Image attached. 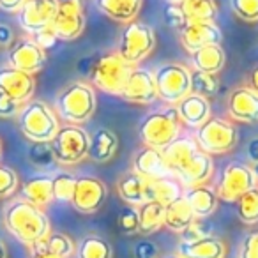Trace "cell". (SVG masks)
Here are the masks:
<instances>
[{
    "label": "cell",
    "mask_w": 258,
    "mask_h": 258,
    "mask_svg": "<svg viewBox=\"0 0 258 258\" xmlns=\"http://www.w3.org/2000/svg\"><path fill=\"white\" fill-rule=\"evenodd\" d=\"M96 8L115 22L129 23L140 13L142 0H96Z\"/></svg>",
    "instance_id": "27"
},
{
    "label": "cell",
    "mask_w": 258,
    "mask_h": 258,
    "mask_svg": "<svg viewBox=\"0 0 258 258\" xmlns=\"http://www.w3.org/2000/svg\"><path fill=\"white\" fill-rule=\"evenodd\" d=\"M30 39L34 41V43L37 44V46L41 48V50H51V48L55 46V44L58 43V37H57V34H55V30H53V27H46V29H41V30H37L36 34H32L30 36Z\"/></svg>",
    "instance_id": "45"
},
{
    "label": "cell",
    "mask_w": 258,
    "mask_h": 258,
    "mask_svg": "<svg viewBox=\"0 0 258 258\" xmlns=\"http://www.w3.org/2000/svg\"><path fill=\"white\" fill-rule=\"evenodd\" d=\"M32 258H60V256H57V254H51V253H39V254H32Z\"/></svg>",
    "instance_id": "54"
},
{
    "label": "cell",
    "mask_w": 258,
    "mask_h": 258,
    "mask_svg": "<svg viewBox=\"0 0 258 258\" xmlns=\"http://www.w3.org/2000/svg\"><path fill=\"white\" fill-rule=\"evenodd\" d=\"M163 258H182V256H179L177 253H173V254H166V256H163Z\"/></svg>",
    "instance_id": "56"
},
{
    "label": "cell",
    "mask_w": 258,
    "mask_h": 258,
    "mask_svg": "<svg viewBox=\"0 0 258 258\" xmlns=\"http://www.w3.org/2000/svg\"><path fill=\"white\" fill-rule=\"evenodd\" d=\"M166 2H168V4H182L184 0H166Z\"/></svg>",
    "instance_id": "55"
},
{
    "label": "cell",
    "mask_w": 258,
    "mask_h": 258,
    "mask_svg": "<svg viewBox=\"0 0 258 258\" xmlns=\"http://www.w3.org/2000/svg\"><path fill=\"white\" fill-rule=\"evenodd\" d=\"M133 172L142 175L144 179L154 180L163 179V177H173L172 170H170L168 163H166L165 156L159 149L154 147H144L135 154L133 158Z\"/></svg>",
    "instance_id": "18"
},
{
    "label": "cell",
    "mask_w": 258,
    "mask_h": 258,
    "mask_svg": "<svg viewBox=\"0 0 258 258\" xmlns=\"http://www.w3.org/2000/svg\"><path fill=\"white\" fill-rule=\"evenodd\" d=\"M226 62V55L223 51L221 44H211V46H204L191 53V66L193 69L202 73H212L218 75L223 69Z\"/></svg>",
    "instance_id": "29"
},
{
    "label": "cell",
    "mask_w": 258,
    "mask_h": 258,
    "mask_svg": "<svg viewBox=\"0 0 258 258\" xmlns=\"http://www.w3.org/2000/svg\"><path fill=\"white\" fill-rule=\"evenodd\" d=\"M118 197L131 207H140L145 202H151L149 197V179H144L137 172L125 173L117 184Z\"/></svg>",
    "instance_id": "23"
},
{
    "label": "cell",
    "mask_w": 258,
    "mask_h": 258,
    "mask_svg": "<svg viewBox=\"0 0 258 258\" xmlns=\"http://www.w3.org/2000/svg\"><path fill=\"white\" fill-rule=\"evenodd\" d=\"M182 11L187 22H214L218 18V4L214 0H184Z\"/></svg>",
    "instance_id": "33"
},
{
    "label": "cell",
    "mask_w": 258,
    "mask_h": 258,
    "mask_svg": "<svg viewBox=\"0 0 258 258\" xmlns=\"http://www.w3.org/2000/svg\"><path fill=\"white\" fill-rule=\"evenodd\" d=\"M239 258H258V232H251L242 240Z\"/></svg>",
    "instance_id": "47"
},
{
    "label": "cell",
    "mask_w": 258,
    "mask_h": 258,
    "mask_svg": "<svg viewBox=\"0 0 258 258\" xmlns=\"http://www.w3.org/2000/svg\"><path fill=\"white\" fill-rule=\"evenodd\" d=\"M22 106H23V104L16 103V101H13L11 97H8L6 94L0 92V117H2V118L18 117Z\"/></svg>",
    "instance_id": "48"
},
{
    "label": "cell",
    "mask_w": 258,
    "mask_h": 258,
    "mask_svg": "<svg viewBox=\"0 0 258 258\" xmlns=\"http://www.w3.org/2000/svg\"><path fill=\"white\" fill-rule=\"evenodd\" d=\"M180 118L177 113L175 106H168L158 110L154 113L147 115V117L142 120L140 129V140L144 142V145L154 149H163L168 144H172L180 133Z\"/></svg>",
    "instance_id": "5"
},
{
    "label": "cell",
    "mask_w": 258,
    "mask_h": 258,
    "mask_svg": "<svg viewBox=\"0 0 258 258\" xmlns=\"http://www.w3.org/2000/svg\"><path fill=\"white\" fill-rule=\"evenodd\" d=\"M29 161L34 166H39V168H46V166L53 165L55 156L51 151L50 142H39V144H32L29 149Z\"/></svg>",
    "instance_id": "39"
},
{
    "label": "cell",
    "mask_w": 258,
    "mask_h": 258,
    "mask_svg": "<svg viewBox=\"0 0 258 258\" xmlns=\"http://www.w3.org/2000/svg\"><path fill=\"white\" fill-rule=\"evenodd\" d=\"M15 41V32L9 25L0 23V46H11Z\"/></svg>",
    "instance_id": "50"
},
{
    "label": "cell",
    "mask_w": 258,
    "mask_h": 258,
    "mask_svg": "<svg viewBox=\"0 0 258 258\" xmlns=\"http://www.w3.org/2000/svg\"><path fill=\"white\" fill-rule=\"evenodd\" d=\"M117 225L124 235H133L140 228V219H138V207H124L117 216Z\"/></svg>",
    "instance_id": "40"
},
{
    "label": "cell",
    "mask_w": 258,
    "mask_h": 258,
    "mask_svg": "<svg viewBox=\"0 0 258 258\" xmlns=\"http://www.w3.org/2000/svg\"><path fill=\"white\" fill-rule=\"evenodd\" d=\"M182 197L186 198V202L189 204L191 211H193L197 219H207L209 216H212L218 209L219 198L214 187L207 186V184H200V186L186 187V191L182 193Z\"/></svg>",
    "instance_id": "21"
},
{
    "label": "cell",
    "mask_w": 258,
    "mask_h": 258,
    "mask_svg": "<svg viewBox=\"0 0 258 258\" xmlns=\"http://www.w3.org/2000/svg\"><path fill=\"white\" fill-rule=\"evenodd\" d=\"M23 2H25V0H0V9H2V11L4 13H18L20 11V8H22L23 6Z\"/></svg>",
    "instance_id": "51"
},
{
    "label": "cell",
    "mask_w": 258,
    "mask_h": 258,
    "mask_svg": "<svg viewBox=\"0 0 258 258\" xmlns=\"http://www.w3.org/2000/svg\"><path fill=\"white\" fill-rule=\"evenodd\" d=\"M154 46H156L154 29L135 20V22L125 23V27L122 29L117 53L129 66H137L152 53Z\"/></svg>",
    "instance_id": "6"
},
{
    "label": "cell",
    "mask_w": 258,
    "mask_h": 258,
    "mask_svg": "<svg viewBox=\"0 0 258 258\" xmlns=\"http://www.w3.org/2000/svg\"><path fill=\"white\" fill-rule=\"evenodd\" d=\"M175 110L179 113L180 122H184L186 125L195 129H198L204 122H207L211 118V104H209V99H205V97L193 92L184 97L182 101H179L175 104Z\"/></svg>",
    "instance_id": "22"
},
{
    "label": "cell",
    "mask_w": 258,
    "mask_h": 258,
    "mask_svg": "<svg viewBox=\"0 0 258 258\" xmlns=\"http://www.w3.org/2000/svg\"><path fill=\"white\" fill-rule=\"evenodd\" d=\"M195 219L197 218L184 197H179L172 204L165 205V226L172 232H184Z\"/></svg>",
    "instance_id": "30"
},
{
    "label": "cell",
    "mask_w": 258,
    "mask_h": 258,
    "mask_svg": "<svg viewBox=\"0 0 258 258\" xmlns=\"http://www.w3.org/2000/svg\"><path fill=\"white\" fill-rule=\"evenodd\" d=\"M138 219H140L138 232L144 235H152L165 226V205L154 200L145 202L138 207Z\"/></svg>",
    "instance_id": "31"
},
{
    "label": "cell",
    "mask_w": 258,
    "mask_h": 258,
    "mask_svg": "<svg viewBox=\"0 0 258 258\" xmlns=\"http://www.w3.org/2000/svg\"><path fill=\"white\" fill-rule=\"evenodd\" d=\"M117 149H118L117 135L108 127H99L90 137L89 158L96 163H106L113 158Z\"/></svg>",
    "instance_id": "25"
},
{
    "label": "cell",
    "mask_w": 258,
    "mask_h": 258,
    "mask_svg": "<svg viewBox=\"0 0 258 258\" xmlns=\"http://www.w3.org/2000/svg\"><path fill=\"white\" fill-rule=\"evenodd\" d=\"M256 186L258 180L253 175L249 166L242 165V163H230L219 173L216 193H218L219 200L235 202L240 195H244L246 191L253 189Z\"/></svg>",
    "instance_id": "10"
},
{
    "label": "cell",
    "mask_w": 258,
    "mask_h": 258,
    "mask_svg": "<svg viewBox=\"0 0 258 258\" xmlns=\"http://www.w3.org/2000/svg\"><path fill=\"white\" fill-rule=\"evenodd\" d=\"M96 92L94 87L87 82H71L58 92L55 99V113L66 124L82 125L96 111Z\"/></svg>",
    "instance_id": "2"
},
{
    "label": "cell",
    "mask_w": 258,
    "mask_h": 258,
    "mask_svg": "<svg viewBox=\"0 0 258 258\" xmlns=\"http://www.w3.org/2000/svg\"><path fill=\"white\" fill-rule=\"evenodd\" d=\"M163 18H165V23L170 29L175 30H180L187 23V18L180 4H166L165 9H163Z\"/></svg>",
    "instance_id": "44"
},
{
    "label": "cell",
    "mask_w": 258,
    "mask_h": 258,
    "mask_svg": "<svg viewBox=\"0 0 258 258\" xmlns=\"http://www.w3.org/2000/svg\"><path fill=\"white\" fill-rule=\"evenodd\" d=\"M237 216L246 225H256L258 223V186L246 191L235 200Z\"/></svg>",
    "instance_id": "35"
},
{
    "label": "cell",
    "mask_w": 258,
    "mask_h": 258,
    "mask_svg": "<svg viewBox=\"0 0 258 258\" xmlns=\"http://www.w3.org/2000/svg\"><path fill=\"white\" fill-rule=\"evenodd\" d=\"M212 235V226L207 219H195L184 232H180V242H195Z\"/></svg>",
    "instance_id": "41"
},
{
    "label": "cell",
    "mask_w": 258,
    "mask_h": 258,
    "mask_svg": "<svg viewBox=\"0 0 258 258\" xmlns=\"http://www.w3.org/2000/svg\"><path fill=\"white\" fill-rule=\"evenodd\" d=\"M133 69V66L122 60L117 51H110V53L92 57V64L87 75L92 87H97L111 96H120Z\"/></svg>",
    "instance_id": "4"
},
{
    "label": "cell",
    "mask_w": 258,
    "mask_h": 258,
    "mask_svg": "<svg viewBox=\"0 0 258 258\" xmlns=\"http://www.w3.org/2000/svg\"><path fill=\"white\" fill-rule=\"evenodd\" d=\"M249 87L251 90H254V92L258 94V66L256 68L253 69V71H251V75H249Z\"/></svg>",
    "instance_id": "52"
},
{
    "label": "cell",
    "mask_w": 258,
    "mask_h": 258,
    "mask_svg": "<svg viewBox=\"0 0 258 258\" xmlns=\"http://www.w3.org/2000/svg\"><path fill=\"white\" fill-rule=\"evenodd\" d=\"M76 177L73 173L60 172L55 177H51V189H53V200L62 204H71L73 195L76 189Z\"/></svg>",
    "instance_id": "37"
},
{
    "label": "cell",
    "mask_w": 258,
    "mask_h": 258,
    "mask_svg": "<svg viewBox=\"0 0 258 258\" xmlns=\"http://www.w3.org/2000/svg\"><path fill=\"white\" fill-rule=\"evenodd\" d=\"M228 115L237 122H258V94L249 87H239L228 97Z\"/></svg>",
    "instance_id": "20"
},
{
    "label": "cell",
    "mask_w": 258,
    "mask_h": 258,
    "mask_svg": "<svg viewBox=\"0 0 258 258\" xmlns=\"http://www.w3.org/2000/svg\"><path fill=\"white\" fill-rule=\"evenodd\" d=\"M182 184L175 177H163V179L149 180V197L151 200L159 202L163 205L172 204L179 197H182Z\"/></svg>",
    "instance_id": "32"
},
{
    "label": "cell",
    "mask_w": 258,
    "mask_h": 258,
    "mask_svg": "<svg viewBox=\"0 0 258 258\" xmlns=\"http://www.w3.org/2000/svg\"><path fill=\"white\" fill-rule=\"evenodd\" d=\"M16 118H18V127L22 135L32 144L51 142L60 127L53 108L39 99L27 101Z\"/></svg>",
    "instance_id": "3"
},
{
    "label": "cell",
    "mask_w": 258,
    "mask_h": 258,
    "mask_svg": "<svg viewBox=\"0 0 258 258\" xmlns=\"http://www.w3.org/2000/svg\"><path fill=\"white\" fill-rule=\"evenodd\" d=\"M158 99L168 106H175L179 101L191 94V71L184 64L170 62L159 66L154 71Z\"/></svg>",
    "instance_id": "8"
},
{
    "label": "cell",
    "mask_w": 258,
    "mask_h": 258,
    "mask_svg": "<svg viewBox=\"0 0 258 258\" xmlns=\"http://www.w3.org/2000/svg\"><path fill=\"white\" fill-rule=\"evenodd\" d=\"M90 137L80 125H60L53 140L50 142L55 156V163L64 166L78 165L85 158H89Z\"/></svg>",
    "instance_id": "7"
},
{
    "label": "cell",
    "mask_w": 258,
    "mask_h": 258,
    "mask_svg": "<svg viewBox=\"0 0 258 258\" xmlns=\"http://www.w3.org/2000/svg\"><path fill=\"white\" fill-rule=\"evenodd\" d=\"M18 173L6 165H0V198L13 197L18 189Z\"/></svg>",
    "instance_id": "43"
},
{
    "label": "cell",
    "mask_w": 258,
    "mask_h": 258,
    "mask_svg": "<svg viewBox=\"0 0 258 258\" xmlns=\"http://www.w3.org/2000/svg\"><path fill=\"white\" fill-rule=\"evenodd\" d=\"M230 8L244 22H258V0H230Z\"/></svg>",
    "instance_id": "42"
},
{
    "label": "cell",
    "mask_w": 258,
    "mask_h": 258,
    "mask_svg": "<svg viewBox=\"0 0 258 258\" xmlns=\"http://www.w3.org/2000/svg\"><path fill=\"white\" fill-rule=\"evenodd\" d=\"M0 158H2V142H0Z\"/></svg>",
    "instance_id": "57"
},
{
    "label": "cell",
    "mask_w": 258,
    "mask_h": 258,
    "mask_svg": "<svg viewBox=\"0 0 258 258\" xmlns=\"http://www.w3.org/2000/svg\"><path fill=\"white\" fill-rule=\"evenodd\" d=\"M108 189L103 180L97 177H80L76 180V189L73 195V207L82 214H94L103 207Z\"/></svg>",
    "instance_id": "14"
},
{
    "label": "cell",
    "mask_w": 258,
    "mask_h": 258,
    "mask_svg": "<svg viewBox=\"0 0 258 258\" xmlns=\"http://www.w3.org/2000/svg\"><path fill=\"white\" fill-rule=\"evenodd\" d=\"M51 27L60 41L78 39L85 29L82 0H58L57 15H55Z\"/></svg>",
    "instance_id": "11"
},
{
    "label": "cell",
    "mask_w": 258,
    "mask_h": 258,
    "mask_svg": "<svg viewBox=\"0 0 258 258\" xmlns=\"http://www.w3.org/2000/svg\"><path fill=\"white\" fill-rule=\"evenodd\" d=\"M200 151V147L197 145L195 138L191 137H177L172 144H168L163 149V156H165L166 163H168L172 173H175V170H179L184 163H187L193 158L197 152Z\"/></svg>",
    "instance_id": "26"
},
{
    "label": "cell",
    "mask_w": 258,
    "mask_h": 258,
    "mask_svg": "<svg viewBox=\"0 0 258 258\" xmlns=\"http://www.w3.org/2000/svg\"><path fill=\"white\" fill-rule=\"evenodd\" d=\"M177 254L182 258H225L226 244L219 237H205L195 242H180Z\"/></svg>",
    "instance_id": "24"
},
{
    "label": "cell",
    "mask_w": 258,
    "mask_h": 258,
    "mask_svg": "<svg viewBox=\"0 0 258 258\" xmlns=\"http://www.w3.org/2000/svg\"><path fill=\"white\" fill-rule=\"evenodd\" d=\"M58 0H25L20 11L16 13L18 25L29 36L37 30L51 27L53 18L57 15Z\"/></svg>",
    "instance_id": "12"
},
{
    "label": "cell",
    "mask_w": 258,
    "mask_h": 258,
    "mask_svg": "<svg viewBox=\"0 0 258 258\" xmlns=\"http://www.w3.org/2000/svg\"><path fill=\"white\" fill-rule=\"evenodd\" d=\"M0 258H8V247L2 239H0Z\"/></svg>",
    "instance_id": "53"
},
{
    "label": "cell",
    "mask_w": 258,
    "mask_h": 258,
    "mask_svg": "<svg viewBox=\"0 0 258 258\" xmlns=\"http://www.w3.org/2000/svg\"><path fill=\"white\" fill-rule=\"evenodd\" d=\"M195 142L205 154H226L237 144V129L230 120L211 117L195 133Z\"/></svg>",
    "instance_id": "9"
},
{
    "label": "cell",
    "mask_w": 258,
    "mask_h": 258,
    "mask_svg": "<svg viewBox=\"0 0 258 258\" xmlns=\"http://www.w3.org/2000/svg\"><path fill=\"white\" fill-rule=\"evenodd\" d=\"M212 172H214L212 158L209 154H205L204 151H198L189 161L184 163L179 170H175L173 177H175L182 186L193 187V186H200V184L207 182L212 177Z\"/></svg>",
    "instance_id": "19"
},
{
    "label": "cell",
    "mask_w": 258,
    "mask_h": 258,
    "mask_svg": "<svg viewBox=\"0 0 258 258\" xmlns=\"http://www.w3.org/2000/svg\"><path fill=\"white\" fill-rule=\"evenodd\" d=\"M122 99L137 104H151L158 99L154 73L147 69H133L127 78L124 90L120 94Z\"/></svg>",
    "instance_id": "17"
},
{
    "label": "cell",
    "mask_w": 258,
    "mask_h": 258,
    "mask_svg": "<svg viewBox=\"0 0 258 258\" xmlns=\"http://www.w3.org/2000/svg\"><path fill=\"white\" fill-rule=\"evenodd\" d=\"M219 90V80L212 73H202L193 69L191 71V92L202 97H212Z\"/></svg>",
    "instance_id": "36"
},
{
    "label": "cell",
    "mask_w": 258,
    "mask_h": 258,
    "mask_svg": "<svg viewBox=\"0 0 258 258\" xmlns=\"http://www.w3.org/2000/svg\"><path fill=\"white\" fill-rule=\"evenodd\" d=\"M36 90V80L32 75H27L18 69H13L11 66L0 68V92L11 97L13 101L20 104H25L32 99Z\"/></svg>",
    "instance_id": "16"
},
{
    "label": "cell",
    "mask_w": 258,
    "mask_h": 258,
    "mask_svg": "<svg viewBox=\"0 0 258 258\" xmlns=\"http://www.w3.org/2000/svg\"><path fill=\"white\" fill-rule=\"evenodd\" d=\"M246 152H247V159H249V165L247 166H249L253 175L256 177V180H258V137L249 140V144H247V147H246Z\"/></svg>",
    "instance_id": "49"
},
{
    "label": "cell",
    "mask_w": 258,
    "mask_h": 258,
    "mask_svg": "<svg viewBox=\"0 0 258 258\" xmlns=\"http://www.w3.org/2000/svg\"><path fill=\"white\" fill-rule=\"evenodd\" d=\"M113 249L106 239L99 235H87L76 246V258H111Z\"/></svg>",
    "instance_id": "34"
},
{
    "label": "cell",
    "mask_w": 258,
    "mask_h": 258,
    "mask_svg": "<svg viewBox=\"0 0 258 258\" xmlns=\"http://www.w3.org/2000/svg\"><path fill=\"white\" fill-rule=\"evenodd\" d=\"M46 247L48 253L60 258H69L76 253V244L73 242V239L60 232H50V235L46 237Z\"/></svg>",
    "instance_id": "38"
},
{
    "label": "cell",
    "mask_w": 258,
    "mask_h": 258,
    "mask_svg": "<svg viewBox=\"0 0 258 258\" xmlns=\"http://www.w3.org/2000/svg\"><path fill=\"white\" fill-rule=\"evenodd\" d=\"M4 226L16 240L29 247L46 239L51 232L46 212L23 198H16L4 207Z\"/></svg>",
    "instance_id": "1"
},
{
    "label": "cell",
    "mask_w": 258,
    "mask_h": 258,
    "mask_svg": "<svg viewBox=\"0 0 258 258\" xmlns=\"http://www.w3.org/2000/svg\"><path fill=\"white\" fill-rule=\"evenodd\" d=\"M8 62L13 69L34 76L46 64V51L41 50L30 37H20L9 50Z\"/></svg>",
    "instance_id": "13"
},
{
    "label": "cell",
    "mask_w": 258,
    "mask_h": 258,
    "mask_svg": "<svg viewBox=\"0 0 258 258\" xmlns=\"http://www.w3.org/2000/svg\"><path fill=\"white\" fill-rule=\"evenodd\" d=\"M22 198L41 209H43L44 205H48L53 200L51 177L34 175V177H30V179H27L22 186Z\"/></svg>",
    "instance_id": "28"
},
{
    "label": "cell",
    "mask_w": 258,
    "mask_h": 258,
    "mask_svg": "<svg viewBox=\"0 0 258 258\" xmlns=\"http://www.w3.org/2000/svg\"><path fill=\"white\" fill-rule=\"evenodd\" d=\"M179 37L184 50L191 55L204 46L221 44L223 34L214 22H187L179 30Z\"/></svg>",
    "instance_id": "15"
},
{
    "label": "cell",
    "mask_w": 258,
    "mask_h": 258,
    "mask_svg": "<svg viewBox=\"0 0 258 258\" xmlns=\"http://www.w3.org/2000/svg\"><path fill=\"white\" fill-rule=\"evenodd\" d=\"M159 249L156 246V242L149 239L138 240L133 246V258H158Z\"/></svg>",
    "instance_id": "46"
}]
</instances>
